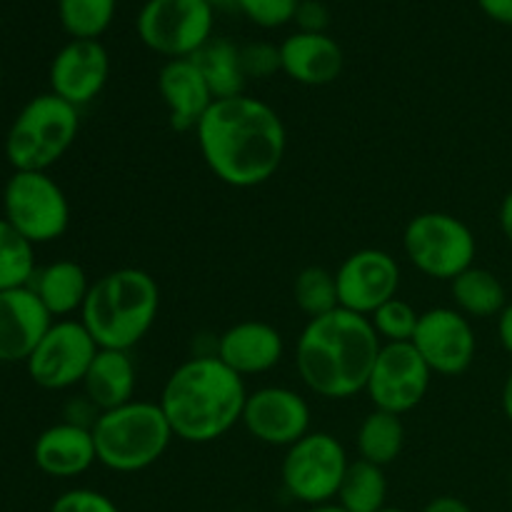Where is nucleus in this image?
Returning <instances> with one entry per match:
<instances>
[{
	"mask_svg": "<svg viewBox=\"0 0 512 512\" xmlns=\"http://www.w3.org/2000/svg\"><path fill=\"white\" fill-rule=\"evenodd\" d=\"M210 173L230 188H258L280 170L288 130L278 110L253 95L215 100L195 128Z\"/></svg>",
	"mask_w": 512,
	"mask_h": 512,
	"instance_id": "1",
	"label": "nucleus"
},
{
	"mask_svg": "<svg viewBox=\"0 0 512 512\" xmlns=\"http://www.w3.org/2000/svg\"><path fill=\"white\" fill-rule=\"evenodd\" d=\"M380 343L370 318L335 308L305 323L295 343V368L310 393L348 400L365 393Z\"/></svg>",
	"mask_w": 512,
	"mask_h": 512,
	"instance_id": "2",
	"label": "nucleus"
},
{
	"mask_svg": "<svg viewBox=\"0 0 512 512\" xmlns=\"http://www.w3.org/2000/svg\"><path fill=\"white\" fill-rule=\"evenodd\" d=\"M250 390L218 355H193L168 375L158 405L178 440L208 445L243 420Z\"/></svg>",
	"mask_w": 512,
	"mask_h": 512,
	"instance_id": "3",
	"label": "nucleus"
},
{
	"mask_svg": "<svg viewBox=\"0 0 512 512\" xmlns=\"http://www.w3.org/2000/svg\"><path fill=\"white\" fill-rule=\"evenodd\" d=\"M158 313V280L140 268H118L90 285L80 323L98 348L133 350L153 330Z\"/></svg>",
	"mask_w": 512,
	"mask_h": 512,
	"instance_id": "4",
	"label": "nucleus"
},
{
	"mask_svg": "<svg viewBox=\"0 0 512 512\" xmlns=\"http://www.w3.org/2000/svg\"><path fill=\"white\" fill-rule=\"evenodd\" d=\"M98 463L113 473H140L158 463L173 443L163 408L153 400H130L105 410L93 423Z\"/></svg>",
	"mask_w": 512,
	"mask_h": 512,
	"instance_id": "5",
	"label": "nucleus"
},
{
	"mask_svg": "<svg viewBox=\"0 0 512 512\" xmlns=\"http://www.w3.org/2000/svg\"><path fill=\"white\" fill-rule=\"evenodd\" d=\"M80 130V110L55 93H40L20 108L5 135V158L13 170L48 173Z\"/></svg>",
	"mask_w": 512,
	"mask_h": 512,
	"instance_id": "6",
	"label": "nucleus"
},
{
	"mask_svg": "<svg viewBox=\"0 0 512 512\" xmlns=\"http://www.w3.org/2000/svg\"><path fill=\"white\" fill-rule=\"evenodd\" d=\"M403 250L410 265L425 278L453 283L460 273L475 265L478 240L460 218L430 210L415 215L405 225Z\"/></svg>",
	"mask_w": 512,
	"mask_h": 512,
	"instance_id": "7",
	"label": "nucleus"
},
{
	"mask_svg": "<svg viewBox=\"0 0 512 512\" xmlns=\"http://www.w3.org/2000/svg\"><path fill=\"white\" fill-rule=\"evenodd\" d=\"M345 445L325 430H310L305 438L285 450L280 463V480L285 493L298 503L325 505L338 498V490L348 473Z\"/></svg>",
	"mask_w": 512,
	"mask_h": 512,
	"instance_id": "8",
	"label": "nucleus"
},
{
	"mask_svg": "<svg viewBox=\"0 0 512 512\" xmlns=\"http://www.w3.org/2000/svg\"><path fill=\"white\" fill-rule=\"evenodd\" d=\"M3 218L33 245L63 238L70 225L65 190L38 170H13L3 190Z\"/></svg>",
	"mask_w": 512,
	"mask_h": 512,
	"instance_id": "9",
	"label": "nucleus"
},
{
	"mask_svg": "<svg viewBox=\"0 0 512 512\" xmlns=\"http://www.w3.org/2000/svg\"><path fill=\"white\" fill-rule=\"evenodd\" d=\"M215 10L205 0H145L135 28L143 45L168 60L193 58L213 38Z\"/></svg>",
	"mask_w": 512,
	"mask_h": 512,
	"instance_id": "10",
	"label": "nucleus"
},
{
	"mask_svg": "<svg viewBox=\"0 0 512 512\" xmlns=\"http://www.w3.org/2000/svg\"><path fill=\"white\" fill-rule=\"evenodd\" d=\"M98 350V343L80 318L53 320L38 348L25 360V368L40 388L68 390L73 385H83Z\"/></svg>",
	"mask_w": 512,
	"mask_h": 512,
	"instance_id": "11",
	"label": "nucleus"
},
{
	"mask_svg": "<svg viewBox=\"0 0 512 512\" xmlns=\"http://www.w3.org/2000/svg\"><path fill=\"white\" fill-rule=\"evenodd\" d=\"M430 380L433 370L413 343H383L370 370L365 395L375 410L403 418L423 403L430 390Z\"/></svg>",
	"mask_w": 512,
	"mask_h": 512,
	"instance_id": "12",
	"label": "nucleus"
},
{
	"mask_svg": "<svg viewBox=\"0 0 512 512\" xmlns=\"http://www.w3.org/2000/svg\"><path fill=\"white\" fill-rule=\"evenodd\" d=\"M413 345L433 375L443 378H458L468 373L478 355L473 320L455 308H430L420 313Z\"/></svg>",
	"mask_w": 512,
	"mask_h": 512,
	"instance_id": "13",
	"label": "nucleus"
},
{
	"mask_svg": "<svg viewBox=\"0 0 512 512\" xmlns=\"http://www.w3.org/2000/svg\"><path fill=\"white\" fill-rule=\"evenodd\" d=\"M400 280H403L400 265L388 250H355L335 270L340 308L370 318L380 305L398 298Z\"/></svg>",
	"mask_w": 512,
	"mask_h": 512,
	"instance_id": "14",
	"label": "nucleus"
},
{
	"mask_svg": "<svg viewBox=\"0 0 512 512\" xmlns=\"http://www.w3.org/2000/svg\"><path fill=\"white\" fill-rule=\"evenodd\" d=\"M310 420V405L298 390L265 385L248 393L240 423L258 443L288 450L310 433Z\"/></svg>",
	"mask_w": 512,
	"mask_h": 512,
	"instance_id": "15",
	"label": "nucleus"
},
{
	"mask_svg": "<svg viewBox=\"0 0 512 512\" xmlns=\"http://www.w3.org/2000/svg\"><path fill=\"white\" fill-rule=\"evenodd\" d=\"M110 78V55L100 40H73L55 53L50 63V93L83 108L93 103Z\"/></svg>",
	"mask_w": 512,
	"mask_h": 512,
	"instance_id": "16",
	"label": "nucleus"
},
{
	"mask_svg": "<svg viewBox=\"0 0 512 512\" xmlns=\"http://www.w3.org/2000/svg\"><path fill=\"white\" fill-rule=\"evenodd\" d=\"M53 325L30 285L0 293V363H25Z\"/></svg>",
	"mask_w": 512,
	"mask_h": 512,
	"instance_id": "17",
	"label": "nucleus"
},
{
	"mask_svg": "<svg viewBox=\"0 0 512 512\" xmlns=\"http://www.w3.org/2000/svg\"><path fill=\"white\" fill-rule=\"evenodd\" d=\"M283 353V333L265 320H240L215 338V355L240 378L270 373Z\"/></svg>",
	"mask_w": 512,
	"mask_h": 512,
	"instance_id": "18",
	"label": "nucleus"
},
{
	"mask_svg": "<svg viewBox=\"0 0 512 512\" xmlns=\"http://www.w3.org/2000/svg\"><path fill=\"white\" fill-rule=\"evenodd\" d=\"M158 93L168 108L170 128L178 133H195L203 115L215 103L213 90L193 58L165 60L158 73Z\"/></svg>",
	"mask_w": 512,
	"mask_h": 512,
	"instance_id": "19",
	"label": "nucleus"
},
{
	"mask_svg": "<svg viewBox=\"0 0 512 512\" xmlns=\"http://www.w3.org/2000/svg\"><path fill=\"white\" fill-rule=\"evenodd\" d=\"M33 460L50 478H78L98 463L93 430L63 420L35 438Z\"/></svg>",
	"mask_w": 512,
	"mask_h": 512,
	"instance_id": "20",
	"label": "nucleus"
},
{
	"mask_svg": "<svg viewBox=\"0 0 512 512\" xmlns=\"http://www.w3.org/2000/svg\"><path fill=\"white\" fill-rule=\"evenodd\" d=\"M280 60H283V73L290 80L310 88L335 83L345 65L338 40L330 38L328 33H300V30L280 43Z\"/></svg>",
	"mask_w": 512,
	"mask_h": 512,
	"instance_id": "21",
	"label": "nucleus"
},
{
	"mask_svg": "<svg viewBox=\"0 0 512 512\" xmlns=\"http://www.w3.org/2000/svg\"><path fill=\"white\" fill-rule=\"evenodd\" d=\"M135 388L138 368L130 358V350L100 348L83 380V395L93 403V408L98 413L120 408L135 400Z\"/></svg>",
	"mask_w": 512,
	"mask_h": 512,
	"instance_id": "22",
	"label": "nucleus"
},
{
	"mask_svg": "<svg viewBox=\"0 0 512 512\" xmlns=\"http://www.w3.org/2000/svg\"><path fill=\"white\" fill-rule=\"evenodd\" d=\"M90 285L93 283L88 280L83 265H78L75 260H55L35 273L30 288L35 290L45 310L53 315V320H65L75 313L80 315Z\"/></svg>",
	"mask_w": 512,
	"mask_h": 512,
	"instance_id": "23",
	"label": "nucleus"
},
{
	"mask_svg": "<svg viewBox=\"0 0 512 512\" xmlns=\"http://www.w3.org/2000/svg\"><path fill=\"white\" fill-rule=\"evenodd\" d=\"M450 295H453L455 310L470 320L498 318L510 303L505 285L500 283L498 275L488 268H468L450 283Z\"/></svg>",
	"mask_w": 512,
	"mask_h": 512,
	"instance_id": "24",
	"label": "nucleus"
},
{
	"mask_svg": "<svg viewBox=\"0 0 512 512\" xmlns=\"http://www.w3.org/2000/svg\"><path fill=\"white\" fill-rule=\"evenodd\" d=\"M195 65L208 80L215 100L235 98L245 93V70L240 60V48L228 38H210L198 53L193 55Z\"/></svg>",
	"mask_w": 512,
	"mask_h": 512,
	"instance_id": "25",
	"label": "nucleus"
},
{
	"mask_svg": "<svg viewBox=\"0 0 512 512\" xmlns=\"http://www.w3.org/2000/svg\"><path fill=\"white\" fill-rule=\"evenodd\" d=\"M355 448H358L360 460H368L380 468L395 463L405 448L403 418L373 408L355 433Z\"/></svg>",
	"mask_w": 512,
	"mask_h": 512,
	"instance_id": "26",
	"label": "nucleus"
},
{
	"mask_svg": "<svg viewBox=\"0 0 512 512\" xmlns=\"http://www.w3.org/2000/svg\"><path fill=\"white\" fill-rule=\"evenodd\" d=\"M385 500H388L385 468L368 463V460H353L348 465L335 503L345 512H378L385 508Z\"/></svg>",
	"mask_w": 512,
	"mask_h": 512,
	"instance_id": "27",
	"label": "nucleus"
},
{
	"mask_svg": "<svg viewBox=\"0 0 512 512\" xmlns=\"http://www.w3.org/2000/svg\"><path fill=\"white\" fill-rule=\"evenodd\" d=\"M35 273V245L0 218V293L25 288L33 283Z\"/></svg>",
	"mask_w": 512,
	"mask_h": 512,
	"instance_id": "28",
	"label": "nucleus"
},
{
	"mask_svg": "<svg viewBox=\"0 0 512 512\" xmlns=\"http://www.w3.org/2000/svg\"><path fill=\"white\" fill-rule=\"evenodd\" d=\"M115 10L118 0H58V20L73 40H100Z\"/></svg>",
	"mask_w": 512,
	"mask_h": 512,
	"instance_id": "29",
	"label": "nucleus"
},
{
	"mask_svg": "<svg viewBox=\"0 0 512 512\" xmlns=\"http://www.w3.org/2000/svg\"><path fill=\"white\" fill-rule=\"evenodd\" d=\"M293 300L300 313L308 315V320L333 313L335 308H340L335 273L320 268V265L303 268L295 275Z\"/></svg>",
	"mask_w": 512,
	"mask_h": 512,
	"instance_id": "30",
	"label": "nucleus"
},
{
	"mask_svg": "<svg viewBox=\"0 0 512 512\" xmlns=\"http://www.w3.org/2000/svg\"><path fill=\"white\" fill-rule=\"evenodd\" d=\"M420 313L408 303V300L393 298L385 305H380L373 315L375 333H378L380 343H413V335L418 330Z\"/></svg>",
	"mask_w": 512,
	"mask_h": 512,
	"instance_id": "31",
	"label": "nucleus"
},
{
	"mask_svg": "<svg viewBox=\"0 0 512 512\" xmlns=\"http://www.w3.org/2000/svg\"><path fill=\"white\" fill-rule=\"evenodd\" d=\"M238 13H243L250 23L260 28H280L293 23L300 0H235Z\"/></svg>",
	"mask_w": 512,
	"mask_h": 512,
	"instance_id": "32",
	"label": "nucleus"
},
{
	"mask_svg": "<svg viewBox=\"0 0 512 512\" xmlns=\"http://www.w3.org/2000/svg\"><path fill=\"white\" fill-rule=\"evenodd\" d=\"M240 60H243V70L248 80H268L283 70L280 45L268 43V40H255V43L243 45V48H240Z\"/></svg>",
	"mask_w": 512,
	"mask_h": 512,
	"instance_id": "33",
	"label": "nucleus"
},
{
	"mask_svg": "<svg viewBox=\"0 0 512 512\" xmlns=\"http://www.w3.org/2000/svg\"><path fill=\"white\" fill-rule=\"evenodd\" d=\"M50 512H120L118 505L105 493L90 488H73L65 490L63 495L55 498L50 505Z\"/></svg>",
	"mask_w": 512,
	"mask_h": 512,
	"instance_id": "34",
	"label": "nucleus"
},
{
	"mask_svg": "<svg viewBox=\"0 0 512 512\" xmlns=\"http://www.w3.org/2000/svg\"><path fill=\"white\" fill-rule=\"evenodd\" d=\"M293 23L298 25L300 33H328L330 8L323 0H300Z\"/></svg>",
	"mask_w": 512,
	"mask_h": 512,
	"instance_id": "35",
	"label": "nucleus"
},
{
	"mask_svg": "<svg viewBox=\"0 0 512 512\" xmlns=\"http://www.w3.org/2000/svg\"><path fill=\"white\" fill-rule=\"evenodd\" d=\"M478 5L490 20L512 28V0H478Z\"/></svg>",
	"mask_w": 512,
	"mask_h": 512,
	"instance_id": "36",
	"label": "nucleus"
},
{
	"mask_svg": "<svg viewBox=\"0 0 512 512\" xmlns=\"http://www.w3.org/2000/svg\"><path fill=\"white\" fill-rule=\"evenodd\" d=\"M423 512H473V508L460 498H453V495H440V498L430 500Z\"/></svg>",
	"mask_w": 512,
	"mask_h": 512,
	"instance_id": "37",
	"label": "nucleus"
},
{
	"mask_svg": "<svg viewBox=\"0 0 512 512\" xmlns=\"http://www.w3.org/2000/svg\"><path fill=\"white\" fill-rule=\"evenodd\" d=\"M498 338L505 353L512 355V303L505 305L503 313L498 315Z\"/></svg>",
	"mask_w": 512,
	"mask_h": 512,
	"instance_id": "38",
	"label": "nucleus"
},
{
	"mask_svg": "<svg viewBox=\"0 0 512 512\" xmlns=\"http://www.w3.org/2000/svg\"><path fill=\"white\" fill-rule=\"evenodd\" d=\"M498 223H500V230H503V235L508 238V243L512 245V190L505 195L503 203H500Z\"/></svg>",
	"mask_w": 512,
	"mask_h": 512,
	"instance_id": "39",
	"label": "nucleus"
},
{
	"mask_svg": "<svg viewBox=\"0 0 512 512\" xmlns=\"http://www.w3.org/2000/svg\"><path fill=\"white\" fill-rule=\"evenodd\" d=\"M503 413L512 425V373L508 375V380H505L503 385Z\"/></svg>",
	"mask_w": 512,
	"mask_h": 512,
	"instance_id": "40",
	"label": "nucleus"
},
{
	"mask_svg": "<svg viewBox=\"0 0 512 512\" xmlns=\"http://www.w3.org/2000/svg\"><path fill=\"white\" fill-rule=\"evenodd\" d=\"M205 3H208L215 13H233V10H238V3H235V0H205Z\"/></svg>",
	"mask_w": 512,
	"mask_h": 512,
	"instance_id": "41",
	"label": "nucleus"
},
{
	"mask_svg": "<svg viewBox=\"0 0 512 512\" xmlns=\"http://www.w3.org/2000/svg\"><path fill=\"white\" fill-rule=\"evenodd\" d=\"M305 512H345L340 508L338 503H325V505H313V508H308Z\"/></svg>",
	"mask_w": 512,
	"mask_h": 512,
	"instance_id": "42",
	"label": "nucleus"
},
{
	"mask_svg": "<svg viewBox=\"0 0 512 512\" xmlns=\"http://www.w3.org/2000/svg\"><path fill=\"white\" fill-rule=\"evenodd\" d=\"M378 512H405V510H400V508H388V505H385V508L378 510Z\"/></svg>",
	"mask_w": 512,
	"mask_h": 512,
	"instance_id": "43",
	"label": "nucleus"
},
{
	"mask_svg": "<svg viewBox=\"0 0 512 512\" xmlns=\"http://www.w3.org/2000/svg\"><path fill=\"white\" fill-rule=\"evenodd\" d=\"M0 83H3V70H0Z\"/></svg>",
	"mask_w": 512,
	"mask_h": 512,
	"instance_id": "44",
	"label": "nucleus"
}]
</instances>
